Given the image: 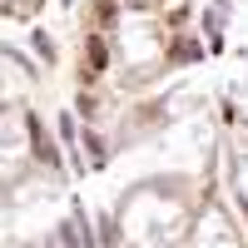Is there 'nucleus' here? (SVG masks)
I'll return each mask as SVG.
<instances>
[{
  "label": "nucleus",
  "mask_w": 248,
  "mask_h": 248,
  "mask_svg": "<svg viewBox=\"0 0 248 248\" xmlns=\"http://www.w3.org/2000/svg\"><path fill=\"white\" fill-rule=\"evenodd\" d=\"M90 65H109V50H105V40H90Z\"/></svg>",
  "instance_id": "1"
}]
</instances>
